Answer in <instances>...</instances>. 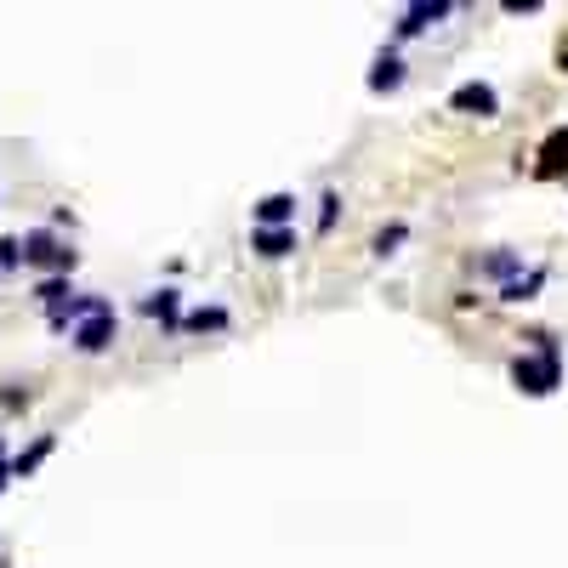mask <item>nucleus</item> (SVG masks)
I'll return each instance as SVG.
<instances>
[{"label":"nucleus","instance_id":"3","mask_svg":"<svg viewBox=\"0 0 568 568\" xmlns=\"http://www.w3.org/2000/svg\"><path fill=\"white\" fill-rule=\"evenodd\" d=\"M449 108H455V114H472V120H495L500 114V91L483 86V80H466V86L449 91Z\"/></svg>","mask_w":568,"mask_h":568},{"label":"nucleus","instance_id":"19","mask_svg":"<svg viewBox=\"0 0 568 568\" xmlns=\"http://www.w3.org/2000/svg\"><path fill=\"white\" fill-rule=\"evenodd\" d=\"M6 478H12V466H0V495H6Z\"/></svg>","mask_w":568,"mask_h":568},{"label":"nucleus","instance_id":"13","mask_svg":"<svg viewBox=\"0 0 568 568\" xmlns=\"http://www.w3.org/2000/svg\"><path fill=\"white\" fill-rule=\"evenodd\" d=\"M177 330H228V307H194Z\"/></svg>","mask_w":568,"mask_h":568},{"label":"nucleus","instance_id":"17","mask_svg":"<svg viewBox=\"0 0 568 568\" xmlns=\"http://www.w3.org/2000/svg\"><path fill=\"white\" fill-rule=\"evenodd\" d=\"M319 205H324V211H319V233H330V228H336V211H341V199H336V194H324Z\"/></svg>","mask_w":568,"mask_h":568},{"label":"nucleus","instance_id":"21","mask_svg":"<svg viewBox=\"0 0 568 568\" xmlns=\"http://www.w3.org/2000/svg\"><path fill=\"white\" fill-rule=\"evenodd\" d=\"M563 69H568V46H563Z\"/></svg>","mask_w":568,"mask_h":568},{"label":"nucleus","instance_id":"8","mask_svg":"<svg viewBox=\"0 0 568 568\" xmlns=\"http://www.w3.org/2000/svg\"><path fill=\"white\" fill-rule=\"evenodd\" d=\"M250 245H256V256L279 262V256L296 250V228H256V233H250Z\"/></svg>","mask_w":568,"mask_h":568},{"label":"nucleus","instance_id":"14","mask_svg":"<svg viewBox=\"0 0 568 568\" xmlns=\"http://www.w3.org/2000/svg\"><path fill=\"white\" fill-rule=\"evenodd\" d=\"M483 273H495V279L512 284L517 273H523V256H517V250H500V256H489V262H483Z\"/></svg>","mask_w":568,"mask_h":568},{"label":"nucleus","instance_id":"6","mask_svg":"<svg viewBox=\"0 0 568 568\" xmlns=\"http://www.w3.org/2000/svg\"><path fill=\"white\" fill-rule=\"evenodd\" d=\"M438 18H449V6L444 0H421V6H404L398 12V29H392V40H415V35H426Z\"/></svg>","mask_w":568,"mask_h":568},{"label":"nucleus","instance_id":"18","mask_svg":"<svg viewBox=\"0 0 568 568\" xmlns=\"http://www.w3.org/2000/svg\"><path fill=\"white\" fill-rule=\"evenodd\" d=\"M23 262V239H0V267H18Z\"/></svg>","mask_w":568,"mask_h":568},{"label":"nucleus","instance_id":"4","mask_svg":"<svg viewBox=\"0 0 568 568\" xmlns=\"http://www.w3.org/2000/svg\"><path fill=\"white\" fill-rule=\"evenodd\" d=\"M114 330H120V319H114V307H103V313H91V319H80L74 324V347L86 358H97V353H108V341H114Z\"/></svg>","mask_w":568,"mask_h":568},{"label":"nucleus","instance_id":"5","mask_svg":"<svg viewBox=\"0 0 568 568\" xmlns=\"http://www.w3.org/2000/svg\"><path fill=\"white\" fill-rule=\"evenodd\" d=\"M534 177H540V182H557V177H568V125L546 131V142H540V154H534Z\"/></svg>","mask_w":568,"mask_h":568},{"label":"nucleus","instance_id":"7","mask_svg":"<svg viewBox=\"0 0 568 568\" xmlns=\"http://www.w3.org/2000/svg\"><path fill=\"white\" fill-rule=\"evenodd\" d=\"M256 228H296V194H267L256 199Z\"/></svg>","mask_w":568,"mask_h":568},{"label":"nucleus","instance_id":"15","mask_svg":"<svg viewBox=\"0 0 568 568\" xmlns=\"http://www.w3.org/2000/svg\"><path fill=\"white\" fill-rule=\"evenodd\" d=\"M69 296H74L69 279H40V284H35V302H46V313H52V307H63Z\"/></svg>","mask_w":568,"mask_h":568},{"label":"nucleus","instance_id":"10","mask_svg":"<svg viewBox=\"0 0 568 568\" xmlns=\"http://www.w3.org/2000/svg\"><path fill=\"white\" fill-rule=\"evenodd\" d=\"M52 449H57V438H52V432H40L35 444H29V449H23V455H18V461H6V466H12V478H29V472H35V466L46 461Z\"/></svg>","mask_w":568,"mask_h":568},{"label":"nucleus","instance_id":"16","mask_svg":"<svg viewBox=\"0 0 568 568\" xmlns=\"http://www.w3.org/2000/svg\"><path fill=\"white\" fill-rule=\"evenodd\" d=\"M404 239H409V228H404V222H392V228H381V233H375V256H392V250L404 245Z\"/></svg>","mask_w":568,"mask_h":568},{"label":"nucleus","instance_id":"2","mask_svg":"<svg viewBox=\"0 0 568 568\" xmlns=\"http://www.w3.org/2000/svg\"><path fill=\"white\" fill-rule=\"evenodd\" d=\"M23 262H29V267H40L46 279H69L80 256H74V250L63 245V239H57L52 228H35V233H23Z\"/></svg>","mask_w":568,"mask_h":568},{"label":"nucleus","instance_id":"12","mask_svg":"<svg viewBox=\"0 0 568 568\" xmlns=\"http://www.w3.org/2000/svg\"><path fill=\"white\" fill-rule=\"evenodd\" d=\"M546 284V267H534V273H517L512 284H500V302H534V290Z\"/></svg>","mask_w":568,"mask_h":568},{"label":"nucleus","instance_id":"20","mask_svg":"<svg viewBox=\"0 0 568 568\" xmlns=\"http://www.w3.org/2000/svg\"><path fill=\"white\" fill-rule=\"evenodd\" d=\"M0 466H6V444H0Z\"/></svg>","mask_w":568,"mask_h":568},{"label":"nucleus","instance_id":"11","mask_svg":"<svg viewBox=\"0 0 568 568\" xmlns=\"http://www.w3.org/2000/svg\"><path fill=\"white\" fill-rule=\"evenodd\" d=\"M142 313L177 330V324H182V313H177V290H154V296H142Z\"/></svg>","mask_w":568,"mask_h":568},{"label":"nucleus","instance_id":"9","mask_svg":"<svg viewBox=\"0 0 568 568\" xmlns=\"http://www.w3.org/2000/svg\"><path fill=\"white\" fill-rule=\"evenodd\" d=\"M398 86H404V57L381 52V57H375V69H370V91H375V97H387V91H398Z\"/></svg>","mask_w":568,"mask_h":568},{"label":"nucleus","instance_id":"1","mask_svg":"<svg viewBox=\"0 0 568 568\" xmlns=\"http://www.w3.org/2000/svg\"><path fill=\"white\" fill-rule=\"evenodd\" d=\"M529 341H540L534 353H517L512 358V381H517V392H529V398H546V392H557L563 387V347L540 330V336H529Z\"/></svg>","mask_w":568,"mask_h":568}]
</instances>
